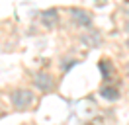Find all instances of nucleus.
I'll list each match as a JSON object with an SVG mask.
<instances>
[{
	"label": "nucleus",
	"mask_w": 129,
	"mask_h": 125,
	"mask_svg": "<svg viewBox=\"0 0 129 125\" xmlns=\"http://www.w3.org/2000/svg\"><path fill=\"white\" fill-rule=\"evenodd\" d=\"M8 100L12 109L16 111H25L29 109L35 104V92L31 88H25V86H18V88H12L8 94Z\"/></svg>",
	"instance_id": "nucleus-1"
},
{
	"label": "nucleus",
	"mask_w": 129,
	"mask_h": 125,
	"mask_svg": "<svg viewBox=\"0 0 129 125\" xmlns=\"http://www.w3.org/2000/svg\"><path fill=\"white\" fill-rule=\"evenodd\" d=\"M31 84L41 94L55 92V76L51 72H47V70H35V72H31Z\"/></svg>",
	"instance_id": "nucleus-2"
},
{
	"label": "nucleus",
	"mask_w": 129,
	"mask_h": 125,
	"mask_svg": "<svg viewBox=\"0 0 129 125\" xmlns=\"http://www.w3.org/2000/svg\"><path fill=\"white\" fill-rule=\"evenodd\" d=\"M69 16H71L73 23H76L80 29L92 27V23H94V20H92V14H90L88 10H84V8H78V6L71 8V10H69Z\"/></svg>",
	"instance_id": "nucleus-3"
},
{
	"label": "nucleus",
	"mask_w": 129,
	"mask_h": 125,
	"mask_svg": "<svg viewBox=\"0 0 129 125\" xmlns=\"http://www.w3.org/2000/svg\"><path fill=\"white\" fill-rule=\"evenodd\" d=\"M39 16H41L39 20H41V23H43V27H47V29H53L57 23H59V20H61V18H59V10H57V8L43 10Z\"/></svg>",
	"instance_id": "nucleus-4"
},
{
	"label": "nucleus",
	"mask_w": 129,
	"mask_h": 125,
	"mask_svg": "<svg viewBox=\"0 0 129 125\" xmlns=\"http://www.w3.org/2000/svg\"><path fill=\"white\" fill-rule=\"evenodd\" d=\"M98 94H100L104 100H108V102H115V100H119V90H117L115 86H112V84H104V86H100Z\"/></svg>",
	"instance_id": "nucleus-5"
},
{
	"label": "nucleus",
	"mask_w": 129,
	"mask_h": 125,
	"mask_svg": "<svg viewBox=\"0 0 129 125\" xmlns=\"http://www.w3.org/2000/svg\"><path fill=\"white\" fill-rule=\"evenodd\" d=\"M80 41H84L88 49H94V47H98L102 43V35L98 31H88V33H82L80 35Z\"/></svg>",
	"instance_id": "nucleus-6"
},
{
	"label": "nucleus",
	"mask_w": 129,
	"mask_h": 125,
	"mask_svg": "<svg viewBox=\"0 0 129 125\" xmlns=\"http://www.w3.org/2000/svg\"><path fill=\"white\" fill-rule=\"evenodd\" d=\"M76 65H78V59H71V61L63 62V65H61V72H63V74H67V72H69L71 69H74Z\"/></svg>",
	"instance_id": "nucleus-7"
},
{
	"label": "nucleus",
	"mask_w": 129,
	"mask_h": 125,
	"mask_svg": "<svg viewBox=\"0 0 129 125\" xmlns=\"http://www.w3.org/2000/svg\"><path fill=\"white\" fill-rule=\"evenodd\" d=\"M123 29H125V33H127V37H129V22H125V25H123Z\"/></svg>",
	"instance_id": "nucleus-8"
},
{
	"label": "nucleus",
	"mask_w": 129,
	"mask_h": 125,
	"mask_svg": "<svg viewBox=\"0 0 129 125\" xmlns=\"http://www.w3.org/2000/svg\"><path fill=\"white\" fill-rule=\"evenodd\" d=\"M125 47H127V51H129V37L125 39Z\"/></svg>",
	"instance_id": "nucleus-9"
},
{
	"label": "nucleus",
	"mask_w": 129,
	"mask_h": 125,
	"mask_svg": "<svg viewBox=\"0 0 129 125\" xmlns=\"http://www.w3.org/2000/svg\"><path fill=\"white\" fill-rule=\"evenodd\" d=\"M127 76H129V62H127Z\"/></svg>",
	"instance_id": "nucleus-10"
}]
</instances>
